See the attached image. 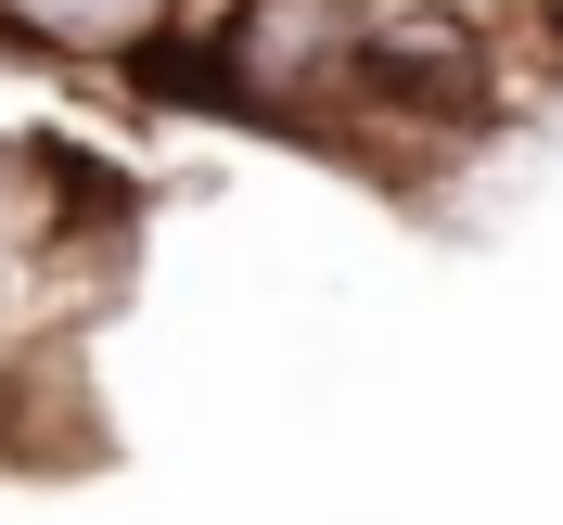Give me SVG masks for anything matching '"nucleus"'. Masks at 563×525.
<instances>
[{
	"label": "nucleus",
	"mask_w": 563,
	"mask_h": 525,
	"mask_svg": "<svg viewBox=\"0 0 563 525\" xmlns=\"http://www.w3.org/2000/svg\"><path fill=\"white\" fill-rule=\"evenodd\" d=\"M154 77L218 116H256V129L346 141V154H372L385 116L397 129L449 116L385 77V13H358V0H179V26L154 39Z\"/></svg>",
	"instance_id": "obj_1"
},
{
	"label": "nucleus",
	"mask_w": 563,
	"mask_h": 525,
	"mask_svg": "<svg viewBox=\"0 0 563 525\" xmlns=\"http://www.w3.org/2000/svg\"><path fill=\"white\" fill-rule=\"evenodd\" d=\"M13 39L38 52H90V65H154V39L179 26V0H0Z\"/></svg>",
	"instance_id": "obj_2"
},
{
	"label": "nucleus",
	"mask_w": 563,
	"mask_h": 525,
	"mask_svg": "<svg viewBox=\"0 0 563 525\" xmlns=\"http://www.w3.org/2000/svg\"><path fill=\"white\" fill-rule=\"evenodd\" d=\"M538 26H551V39H563V0H538Z\"/></svg>",
	"instance_id": "obj_3"
}]
</instances>
